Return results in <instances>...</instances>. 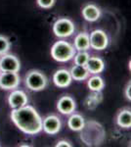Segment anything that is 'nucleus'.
Listing matches in <instances>:
<instances>
[{
	"label": "nucleus",
	"instance_id": "nucleus-17",
	"mask_svg": "<svg viewBox=\"0 0 131 147\" xmlns=\"http://www.w3.org/2000/svg\"><path fill=\"white\" fill-rule=\"evenodd\" d=\"M116 123L121 127L129 129L131 127V112L129 109H124L120 111L116 118Z\"/></svg>",
	"mask_w": 131,
	"mask_h": 147
},
{
	"label": "nucleus",
	"instance_id": "nucleus-6",
	"mask_svg": "<svg viewBox=\"0 0 131 147\" xmlns=\"http://www.w3.org/2000/svg\"><path fill=\"white\" fill-rule=\"evenodd\" d=\"M21 82L18 73L1 72L0 74V88L5 90H13L19 86Z\"/></svg>",
	"mask_w": 131,
	"mask_h": 147
},
{
	"label": "nucleus",
	"instance_id": "nucleus-10",
	"mask_svg": "<svg viewBox=\"0 0 131 147\" xmlns=\"http://www.w3.org/2000/svg\"><path fill=\"white\" fill-rule=\"evenodd\" d=\"M75 101L73 100V97L65 95L62 96L59 99L58 103H57V109L59 110V112L64 114V115H71L75 112Z\"/></svg>",
	"mask_w": 131,
	"mask_h": 147
},
{
	"label": "nucleus",
	"instance_id": "nucleus-9",
	"mask_svg": "<svg viewBox=\"0 0 131 147\" xmlns=\"http://www.w3.org/2000/svg\"><path fill=\"white\" fill-rule=\"evenodd\" d=\"M28 102L27 94L23 90L13 89V91L10 93L8 97V103L12 109H17L27 105Z\"/></svg>",
	"mask_w": 131,
	"mask_h": 147
},
{
	"label": "nucleus",
	"instance_id": "nucleus-14",
	"mask_svg": "<svg viewBox=\"0 0 131 147\" xmlns=\"http://www.w3.org/2000/svg\"><path fill=\"white\" fill-rule=\"evenodd\" d=\"M73 47L77 51H87L90 48L89 34L86 32H80L75 38V45Z\"/></svg>",
	"mask_w": 131,
	"mask_h": 147
},
{
	"label": "nucleus",
	"instance_id": "nucleus-18",
	"mask_svg": "<svg viewBox=\"0 0 131 147\" xmlns=\"http://www.w3.org/2000/svg\"><path fill=\"white\" fill-rule=\"evenodd\" d=\"M87 85L92 91L99 92L104 88L105 82L101 77H99V76H94V77L90 78V79L88 80Z\"/></svg>",
	"mask_w": 131,
	"mask_h": 147
},
{
	"label": "nucleus",
	"instance_id": "nucleus-16",
	"mask_svg": "<svg viewBox=\"0 0 131 147\" xmlns=\"http://www.w3.org/2000/svg\"><path fill=\"white\" fill-rule=\"evenodd\" d=\"M70 73L71 76V79L75 80H78V82L87 79L88 75H89V72L87 71L85 66H78V65L73 66V67L71 69Z\"/></svg>",
	"mask_w": 131,
	"mask_h": 147
},
{
	"label": "nucleus",
	"instance_id": "nucleus-15",
	"mask_svg": "<svg viewBox=\"0 0 131 147\" xmlns=\"http://www.w3.org/2000/svg\"><path fill=\"white\" fill-rule=\"evenodd\" d=\"M68 125L71 130L80 131L85 127L84 119L79 114H71V116L68 121Z\"/></svg>",
	"mask_w": 131,
	"mask_h": 147
},
{
	"label": "nucleus",
	"instance_id": "nucleus-19",
	"mask_svg": "<svg viewBox=\"0 0 131 147\" xmlns=\"http://www.w3.org/2000/svg\"><path fill=\"white\" fill-rule=\"evenodd\" d=\"M89 54L87 53L86 51H78L77 53L75 52V65H78V66H85L89 59Z\"/></svg>",
	"mask_w": 131,
	"mask_h": 147
},
{
	"label": "nucleus",
	"instance_id": "nucleus-23",
	"mask_svg": "<svg viewBox=\"0 0 131 147\" xmlns=\"http://www.w3.org/2000/svg\"><path fill=\"white\" fill-rule=\"evenodd\" d=\"M56 147H71V144L67 140H60L57 142Z\"/></svg>",
	"mask_w": 131,
	"mask_h": 147
},
{
	"label": "nucleus",
	"instance_id": "nucleus-4",
	"mask_svg": "<svg viewBox=\"0 0 131 147\" xmlns=\"http://www.w3.org/2000/svg\"><path fill=\"white\" fill-rule=\"evenodd\" d=\"M75 27L73 21L68 18H61L53 25V32L58 37H69L75 32Z\"/></svg>",
	"mask_w": 131,
	"mask_h": 147
},
{
	"label": "nucleus",
	"instance_id": "nucleus-2",
	"mask_svg": "<svg viewBox=\"0 0 131 147\" xmlns=\"http://www.w3.org/2000/svg\"><path fill=\"white\" fill-rule=\"evenodd\" d=\"M75 48L70 42L65 40H59L55 42L51 48V56L58 62H68L73 58L75 54Z\"/></svg>",
	"mask_w": 131,
	"mask_h": 147
},
{
	"label": "nucleus",
	"instance_id": "nucleus-21",
	"mask_svg": "<svg viewBox=\"0 0 131 147\" xmlns=\"http://www.w3.org/2000/svg\"><path fill=\"white\" fill-rule=\"evenodd\" d=\"M56 0H36V3L42 9H50L54 6Z\"/></svg>",
	"mask_w": 131,
	"mask_h": 147
},
{
	"label": "nucleus",
	"instance_id": "nucleus-11",
	"mask_svg": "<svg viewBox=\"0 0 131 147\" xmlns=\"http://www.w3.org/2000/svg\"><path fill=\"white\" fill-rule=\"evenodd\" d=\"M71 76L70 71L66 70V69H61L58 70L53 76V82L56 86L61 87V88H65V87L69 86L71 84Z\"/></svg>",
	"mask_w": 131,
	"mask_h": 147
},
{
	"label": "nucleus",
	"instance_id": "nucleus-24",
	"mask_svg": "<svg viewBox=\"0 0 131 147\" xmlns=\"http://www.w3.org/2000/svg\"><path fill=\"white\" fill-rule=\"evenodd\" d=\"M0 74H1V70H0Z\"/></svg>",
	"mask_w": 131,
	"mask_h": 147
},
{
	"label": "nucleus",
	"instance_id": "nucleus-13",
	"mask_svg": "<svg viewBox=\"0 0 131 147\" xmlns=\"http://www.w3.org/2000/svg\"><path fill=\"white\" fill-rule=\"evenodd\" d=\"M101 16V10L94 4H88L82 9V17L88 22H95Z\"/></svg>",
	"mask_w": 131,
	"mask_h": 147
},
{
	"label": "nucleus",
	"instance_id": "nucleus-5",
	"mask_svg": "<svg viewBox=\"0 0 131 147\" xmlns=\"http://www.w3.org/2000/svg\"><path fill=\"white\" fill-rule=\"evenodd\" d=\"M90 47L95 50H104L108 47L109 38L106 32L102 30H95L89 35Z\"/></svg>",
	"mask_w": 131,
	"mask_h": 147
},
{
	"label": "nucleus",
	"instance_id": "nucleus-1",
	"mask_svg": "<svg viewBox=\"0 0 131 147\" xmlns=\"http://www.w3.org/2000/svg\"><path fill=\"white\" fill-rule=\"evenodd\" d=\"M11 120L21 131L26 134L33 136L42 130V119L32 106L25 105L13 109Z\"/></svg>",
	"mask_w": 131,
	"mask_h": 147
},
{
	"label": "nucleus",
	"instance_id": "nucleus-7",
	"mask_svg": "<svg viewBox=\"0 0 131 147\" xmlns=\"http://www.w3.org/2000/svg\"><path fill=\"white\" fill-rule=\"evenodd\" d=\"M0 70L1 72L18 73L21 70V63L15 55L3 54L0 58Z\"/></svg>",
	"mask_w": 131,
	"mask_h": 147
},
{
	"label": "nucleus",
	"instance_id": "nucleus-3",
	"mask_svg": "<svg viewBox=\"0 0 131 147\" xmlns=\"http://www.w3.org/2000/svg\"><path fill=\"white\" fill-rule=\"evenodd\" d=\"M26 84L30 90L40 91L47 85V78L42 72L32 70L26 76Z\"/></svg>",
	"mask_w": 131,
	"mask_h": 147
},
{
	"label": "nucleus",
	"instance_id": "nucleus-12",
	"mask_svg": "<svg viewBox=\"0 0 131 147\" xmlns=\"http://www.w3.org/2000/svg\"><path fill=\"white\" fill-rule=\"evenodd\" d=\"M85 67H86L89 74L97 75V74H100L104 71L105 63L101 58H99V57H96V56L89 57V59H88Z\"/></svg>",
	"mask_w": 131,
	"mask_h": 147
},
{
	"label": "nucleus",
	"instance_id": "nucleus-20",
	"mask_svg": "<svg viewBox=\"0 0 131 147\" xmlns=\"http://www.w3.org/2000/svg\"><path fill=\"white\" fill-rule=\"evenodd\" d=\"M11 47L10 40L4 35H0V55L6 54Z\"/></svg>",
	"mask_w": 131,
	"mask_h": 147
},
{
	"label": "nucleus",
	"instance_id": "nucleus-8",
	"mask_svg": "<svg viewBox=\"0 0 131 147\" xmlns=\"http://www.w3.org/2000/svg\"><path fill=\"white\" fill-rule=\"evenodd\" d=\"M61 127L62 124L60 118L55 115L47 116L44 120H42V129L50 136L58 134L61 129Z\"/></svg>",
	"mask_w": 131,
	"mask_h": 147
},
{
	"label": "nucleus",
	"instance_id": "nucleus-22",
	"mask_svg": "<svg viewBox=\"0 0 131 147\" xmlns=\"http://www.w3.org/2000/svg\"><path fill=\"white\" fill-rule=\"evenodd\" d=\"M124 93H125V97L130 101L131 100V84H130V82H128L127 85H126Z\"/></svg>",
	"mask_w": 131,
	"mask_h": 147
}]
</instances>
